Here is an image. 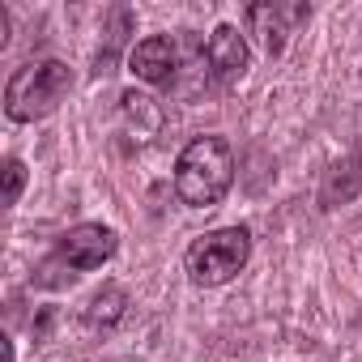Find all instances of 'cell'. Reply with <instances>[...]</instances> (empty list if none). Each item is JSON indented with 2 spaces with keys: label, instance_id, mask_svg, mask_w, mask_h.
<instances>
[{
  "label": "cell",
  "instance_id": "obj_1",
  "mask_svg": "<svg viewBox=\"0 0 362 362\" xmlns=\"http://www.w3.org/2000/svg\"><path fill=\"white\" fill-rule=\"evenodd\" d=\"M235 184V149L222 136H197L175 162V192L192 209H214Z\"/></svg>",
  "mask_w": 362,
  "mask_h": 362
},
{
  "label": "cell",
  "instance_id": "obj_2",
  "mask_svg": "<svg viewBox=\"0 0 362 362\" xmlns=\"http://www.w3.org/2000/svg\"><path fill=\"white\" fill-rule=\"evenodd\" d=\"M69 86H73L69 64H60V60L26 64V69H18V73L9 77V86H5V115H9L13 124H35V119L52 115V111L64 103Z\"/></svg>",
  "mask_w": 362,
  "mask_h": 362
},
{
  "label": "cell",
  "instance_id": "obj_3",
  "mask_svg": "<svg viewBox=\"0 0 362 362\" xmlns=\"http://www.w3.org/2000/svg\"><path fill=\"white\" fill-rule=\"evenodd\" d=\"M247 256H252V235L243 226L214 230L188 247V277L197 286H222L247 264Z\"/></svg>",
  "mask_w": 362,
  "mask_h": 362
},
{
  "label": "cell",
  "instance_id": "obj_4",
  "mask_svg": "<svg viewBox=\"0 0 362 362\" xmlns=\"http://www.w3.org/2000/svg\"><path fill=\"white\" fill-rule=\"evenodd\" d=\"M56 256H60L69 269H77V273L103 269V264L115 256V230L103 226V222H81V226H73V230L60 239Z\"/></svg>",
  "mask_w": 362,
  "mask_h": 362
},
{
  "label": "cell",
  "instance_id": "obj_5",
  "mask_svg": "<svg viewBox=\"0 0 362 362\" xmlns=\"http://www.w3.org/2000/svg\"><path fill=\"white\" fill-rule=\"evenodd\" d=\"M132 73L149 86H170L179 77V64H184V39H166V35H153V39H141L128 56Z\"/></svg>",
  "mask_w": 362,
  "mask_h": 362
},
{
  "label": "cell",
  "instance_id": "obj_6",
  "mask_svg": "<svg viewBox=\"0 0 362 362\" xmlns=\"http://www.w3.org/2000/svg\"><path fill=\"white\" fill-rule=\"evenodd\" d=\"M205 64H209V73H214L222 86H230V81H239V77L247 73V43H243L239 26H218V30L209 35V43H205Z\"/></svg>",
  "mask_w": 362,
  "mask_h": 362
},
{
  "label": "cell",
  "instance_id": "obj_7",
  "mask_svg": "<svg viewBox=\"0 0 362 362\" xmlns=\"http://www.w3.org/2000/svg\"><path fill=\"white\" fill-rule=\"evenodd\" d=\"M303 18H307L303 5L298 9H281V5H252L247 9V26H252V35H260V43H264L269 56H277L286 47L290 22H303Z\"/></svg>",
  "mask_w": 362,
  "mask_h": 362
},
{
  "label": "cell",
  "instance_id": "obj_8",
  "mask_svg": "<svg viewBox=\"0 0 362 362\" xmlns=\"http://www.w3.org/2000/svg\"><path fill=\"white\" fill-rule=\"evenodd\" d=\"M124 303H128V298H124V290H119V286H103V290L90 298V311H86V320L107 328V324H115V320L124 315Z\"/></svg>",
  "mask_w": 362,
  "mask_h": 362
},
{
  "label": "cell",
  "instance_id": "obj_9",
  "mask_svg": "<svg viewBox=\"0 0 362 362\" xmlns=\"http://www.w3.org/2000/svg\"><path fill=\"white\" fill-rule=\"evenodd\" d=\"M22 188H26V166H22L18 158H9V162H5V205H18Z\"/></svg>",
  "mask_w": 362,
  "mask_h": 362
}]
</instances>
